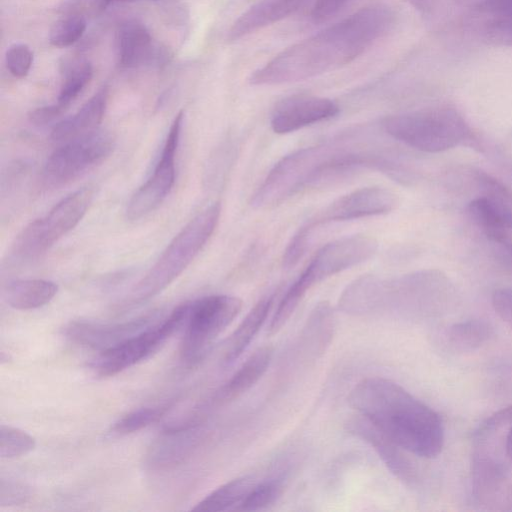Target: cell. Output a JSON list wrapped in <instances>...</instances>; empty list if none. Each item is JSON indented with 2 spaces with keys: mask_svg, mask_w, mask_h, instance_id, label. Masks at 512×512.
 Here are the masks:
<instances>
[{
  "mask_svg": "<svg viewBox=\"0 0 512 512\" xmlns=\"http://www.w3.org/2000/svg\"><path fill=\"white\" fill-rule=\"evenodd\" d=\"M109 5V0H66L60 6V11L63 15L87 18L101 14Z\"/></svg>",
  "mask_w": 512,
  "mask_h": 512,
  "instance_id": "34",
  "label": "cell"
},
{
  "mask_svg": "<svg viewBox=\"0 0 512 512\" xmlns=\"http://www.w3.org/2000/svg\"><path fill=\"white\" fill-rule=\"evenodd\" d=\"M114 140L103 130H94L63 142L48 157L42 170L45 187H59L101 163L112 152Z\"/></svg>",
  "mask_w": 512,
  "mask_h": 512,
  "instance_id": "11",
  "label": "cell"
},
{
  "mask_svg": "<svg viewBox=\"0 0 512 512\" xmlns=\"http://www.w3.org/2000/svg\"><path fill=\"white\" fill-rule=\"evenodd\" d=\"M92 198L91 188L78 189L60 200L47 214L30 222L15 238L13 257L27 261L43 255L81 221Z\"/></svg>",
  "mask_w": 512,
  "mask_h": 512,
  "instance_id": "8",
  "label": "cell"
},
{
  "mask_svg": "<svg viewBox=\"0 0 512 512\" xmlns=\"http://www.w3.org/2000/svg\"><path fill=\"white\" fill-rule=\"evenodd\" d=\"M393 14L382 5L362 8L283 50L251 74V85H278L310 79L349 64L390 27Z\"/></svg>",
  "mask_w": 512,
  "mask_h": 512,
  "instance_id": "1",
  "label": "cell"
},
{
  "mask_svg": "<svg viewBox=\"0 0 512 512\" xmlns=\"http://www.w3.org/2000/svg\"><path fill=\"white\" fill-rule=\"evenodd\" d=\"M472 177L480 196L500 206L512 208V191L505 184L480 169L473 170Z\"/></svg>",
  "mask_w": 512,
  "mask_h": 512,
  "instance_id": "31",
  "label": "cell"
},
{
  "mask_svg": "<svg viewBox=\"0 0 512 512\" xmlns=\"http://www.w3.org/2000/svg\"><path fill=\"white\" fill-rule=\"evenodd\" d=\"M156 313L117 323L73 321L64 328V335L71 342L83 347L106 350L153 324Z\"/></svg>",
  "mask_w": 512,
  "mask_h": 512,
  "instance_id": "16",
  "label": "cell"
},
{
  "mask_svg": "<svg viewBox=\"0 0 512 512\" xmlns=\"http://www.w3.org/2000/svg\"><path fill=\"white\" fill-rule=\"evenodd\" d=\"M242 301L238 297L216 294L188 302L180 358L187 366L199 363L210 346L238 316Z\"/></svg>",
  "mask_w": 512,
  "mask_h": 512,
  "instance_id": "7",
  "label": "cell"
},
{
  "mask_svg": "<svg viewBox=\"0 0 512 512\" xmlns=\"http://www.w3.org/2000/svg\"><path fill=\"white\" fill-rule=\"evenodd\" d=\"M31 497V489L26 484L13 480L1 478L0 481V505L17 506L22 505Z\"/></svg>",
  "mask_w": 512,
  "mask_h": 512,
  "instance_id": "33",
  "label": "cell"
},
{
  "mask_svg": "<svg viewBox=\"0 0 512 512\" xmlns=\"http://www.w3.org/2000/svg\"><path fill=\"white\" fill-rule=\"evenodd\" d=\"M11 360V356L8 353H5L4 351L0 354V362L1 364L8 363Z\"/></svg>",
  "mask_w": 512,
  "mask_h": 512,
  "instance_id": "41",
  "label": "cell"
},
{
  "mask_svg": "<svg viewBox=\"0 0 512 512\" xmlns=\"http://www.w3.org/2000/svg\"><path fill=\"white\" fill-rule=\"evenodd\" d=\"M36 441L27 432L9 425L0 426V457L12 459L31 452Z\"/></svg>",
  "mask_w": 512,
  "mask_h": 512,
  "instance_id": "29",
  "label": "cell"
},
{
  "mask_svg": "<svg viewBox=\"0 0 512 512\" xmlns=\"http://www.w3.org/2000/svg\"><path fill=\"white\" fill-rule=\"evenodd\" d=\"M377 241L367 235L345 236L322 246L311 258L290 289L300 297L315 284L370 259Z\"/></svg>",
  "mask_w": 512,
  "mask_h": 512,
  "instance_id": "12",
  "label": "cell"
},
{
  "mask_svg": "<svg viewBox=\"0 0 512 512\" xmlns=\"http://www.w3.org/2000/svg\"><path fill=\"white\" fill-rule=\"evenodd\" d=\"M381 127L391 138L423 152H442L475 143L464 117L448 106L390 115L382 120Z\"/></svg>",
  "mask_w": 512,
  "mask_h": 512,
  "instance_id": "5",
  "label": "cell"
},
{
  "mask_svg": "<svg viewBox=\"0 0 512 512\" xmlns=\"http://www.w3.org/2000/svg\"><path fill=\"white\" fill-rule=\"evenodd\" d=\"M187 313L188 302L180 304L161 322L101 351L90 364L91 369L100 377H109L149 358L185 324Z\"/></svg>",
  "mask_w": 512,
  "mask_h": 512,
  "instance_id": "10",
  "label": "cell"
},
{
  "mask_svg": "<svg viewBox=\"0 0 512 512\" xmlns=\"http://www.w3.org/2000/svg\"><path fill=\"white\" fill-rule=\"evenodd\" d=\"M275 302V294L261 298L247 313L228 340L223 363L233 364L248 348L251 341L265 323Z\"/></svg>",
  "mask_w": 512,
  "mask_h": 512,
  "instance_id": "22",
  "label": "cell"
},
{
  "mask_svg": "<svg viewBox=\"0 0 512 512\" xmlns=\"http://www.w3.org/2000/svg\"><path fill=\"white\" fill-rule=\"evenodd\" d=\"M57 285L44 279L10 282L3 291L6 303L17 310H31L48 304L56 295Z\"/></svg>",
  "mask_w": 512,
  "mask_h": 512,
  "instance_id": "23",
  "label": "cell"
},
{
  "mask_svg": "<svg viewBox=\"0 0 512 512\" xmlns=\"http://www.w3.org/2000/svg\"><path fill=\"white\" fill-rule=\"evenodd\" d=\"M398 204L397 195L383 187H364L347 193L307 219L293 234L294 247L306 251L322 226L390 213Z\"/></svg>",
  "mask_w": 512,
  "mask_h": 512,
  "instance_id": "9",
  "label": "cell"
},
{
  "mask_svg": "<svg viewBox=\"0 0 512 512\" xmlns=\"http://www.w3.org/2000/svg\"><path fill=\"white\" fill-rule=\"evenodd\" d=\"M172 406L173 403L167 402L135 409L119 418L112 426L111 433L122 436L140 431L160 420Z\"/></svg>",
  "mask_w": 512,
  "mask_h": 512,
  "instance_id": "26",
  "label": "cell"
},
{
  "mask_svg": "<svg viewBox=\"0 0 512 512\" xmlns=\"http://www.w3.org/2000/svg\"><path fill=\"white\" fill-rule=\"evenodd\" d=\"M111 4L114 3H131V2H137V1H143V0H109Z\"/></svg>",
  "mask_w": 512,
  "mask_h": 512,
  "instance_id": "42",
  "label": "cell"
},
{
  "mask_svg": "<svg viewBox=\"0 0 512 512\" xmlns=\"http://www.w3.org/2000/svg\"><path fill=\"white\" fill-rule=\"evenodd\" d=\"M492 306L502 321L512 330V289H497L492 294Z\"/></svg>",
  "mask_w": 512,
  "mask_h": 512,
  "instance_id": "35",
  "label": "cell"
},
{
  "mask_svg": "<svg viewBox=\"0 0 512 512\" xmlns=\"http://www.w3.org/2000/svg\"><path fill=\"white\" fill-rule=\"evenodd\" d=\"M183 116V112L180 111L174 118L152 175L130 198L126 208L129 220H138L147 215L170 193L175 182V159Z\"/></svg>",
  "mask_w": 512,
  "mask_h": 512,
  "instance_id": "13",
  "label": "cell"
},
{
  "mask_svg": "<svg viewBox=\"0 0 512 512\" xmlns=\"http://www.w3.org/2000/svg\"><path fill=\"white\" fill-rule=\"evenodd\" d=\"M116 49L122 68H136L159 58L148 29L137 20L121 23L116 33Z\"/></svg>",
  "mask_w": 512,
  "mask_h": 512,
  "instance_id": "18",
  "label": "cell"
},
{
  "mask_svg": "<svg viewBox=\"0 0 512 512\" xmlns=\"http://www.w3.org/2000/svg\"><path fill=\"white\" fill-rule=\"evenodd\" d=\"M347 0H316L311 17L314 21L321 22L334 15Z\"/></svg>",
  "mask_w": 512,
  "mask_h": 512,
  "instance_id": "36",
  "label": "cell"
},
{
  "mask_svg": "<svg viewBox=\"0 0 512 512\" xmlns=\"http://www.w3.org/2000/svg\"><path fill=\"white\" fill-rule=\"evenodd\" d=\"M93 76V67L89 62H79L65 74L57 102L63 112L78 97Z\"/></svg>",
  "mask_w": 512,
  "mask_h": 512,
  "instance_id": "27",
  "label": "cell"
},
{
  "mask_svg": "<svg viewBox=\"0 0 512 512\" xmlns=\"http://www.w3.org/2000/svg\"><path fill=\"white\" fill-rule=\"evenodd\" d=\"M252 476H242L219 486L197 503L192 510L220 512L236 510L255 485Z\"/></svg>",
  "mask_w": 512,
  "mask_h": 512,
  "instance_id": "25",
  "label": "cell"
},
{
  "mask_svg": "<svg viewBox=\"0 0 512 512\" xmlns=\"http://www.w3.org/2000/svg\"><path fill=\"white\" fill-rule=\"evenodd\" d=\"M200 423L187 421L166 427L153 442L146 455V465L152 470H169L186 462L202 441Z\"/></svg>",
  "mask_w": 512,
  "mask_h": 512,
  "instance_id": "14",
  "label": "cell"
},
{
  "mask_svg": "<svg viewBox=\"0 0 512 512\" xmlns=\"http://www.w3.org/2000/svg\"><path fill=\"white\" fill-rule=\"evenodd\" d=\"M282 491L283 483L280 479H270L255 484L236 510H263L276 502L281 496Z\"/></svg>",
  "mask_w": 512,
  "mask_h": 512,
  "instance_id": "28",
  "label": "cell"
},
{
  "mask_svg": "<svg viewBox=\"0 0 512 512\" xmlns=\"http://www.w3.org/2000/svg\"><path fill=\"white\" fill-rule=\"evenodd\" d=\"M454 287L438 270H420L393 279L363 275L343 291L339 304L347 312L392 310L404 317L428 319L451 308Z\"/></svg>",
  "mask_w": 512,
  "mask_h": 512,
  "instance_id": "3",
  "label": "cell"
},
{
  "mask_svg": "<svg viewBox=\"0 0 512 512\" xmlns=\"http://www.w3.org/2000/svg\"><path fill=\"white\" fill-rule=\"evenodd\" d=\"M507 453H508V457H509V460L512 465V426L509 430L508 438H507Z\"/></svg>",
  "mask_w": 512,
  "mask_h": 512,
  "instance_id": "40",
  "label": "cell"
},
{
  "mask_svg": "<svg viewBox=\"0 0 512 512\" xmlns=\"http://www.w3.org/2000/svg\"><path fill=\"white\" fill-rule=\"evenodd\" d=\"M500 246V258L503 266L512 274V241Z\"/></svg>",
  "mask_w": 512,
  "mask_h": 512,
  "instance_id": "39",
  "label": "cell"
},
{
  "mask_svg": "<svg viewBox=\"0 0 512 512\" xmlns=\"http://www.w3.org/2000/svg\"><path fill=\"white\" fill-rule=\"evenodd\" d=\"M338 112V104L329 98L294 95L276 104L270 125L275 133L287 134L334 117Z\"/></svg>",
  "mask_w": 512,
  "mask_h": 512,
  "instance_id": "15",
  "label": "cell"
},
{
  "mask_svg": "<svg viewBox=\"0 0 512 512\" xmlns=\"http://www.w3.org/2000/svg\"><path fill=\"white\" fill-rule=\"evenodd\" d=\"M220 214L221 205L215 202L192 218L132 288L129 302L139 303L156 296L182 274L214 233Z\"/></svg>",
  "mask_w": 512,
  "mask_h": 512,
  "instance_id": "6",
  "label": "cell"
},
{
  "mask_svg": "<svg viewBox=\"0 0 512 512\" xmlns=\"http://www.w3.org/2000/svg\"><path fill=\"white\" fill-rule=\"evenodd\" d=\"M86 26V18L64 15L52 26L49 41L55 47L71 46L83 36Z\"/></svg>",
  "mask_w": 512,
  "mask_h": 512,
  "instance_id": "30",
  "label": "cell"
},
{
  "mask_svg": "<svg viewBox=\"0 0 512 512\" xmlns=\"http://www.w3.org/2000/svg\"><path fill=\"white\" fill-rule=\"evenodd\" d=\"M272 352L269 346H263L254 351L217 391L214 400L220 403L228 402L252 388L266 372Z\"/></svg>",
  "mask_w": 512,
  "mask_h": 512,
  "instance_id": "21",
  "label": "cell"
},
{
  "mask_svg": "<svg viewBox=\"0 0 512 512\" xmlns=\"http://www.w3.org/2000/svg\"><path fill=\"white\" fill-rule=\"evenodd\" d=\"M512 426V406L488 417L473 436L471 455L472 493L485 506L512 503L511 462L507 438Z\"/></svg>",
  "mask_w": 512,
  "mask_h": 512,
  "instance_id": "4",
  "label": "cell"
},
{
  "mask_svg": "<svg viewBox=\"0 0 512 512\" xmlns=\"http://www.w3.org/2000/svg\"><path fill=\"white\" fill-rule=\"evenodd\" d=\"M492 335V327L481 319L458 322L443 333L444 345L452 352H472L483 346Z\"/></svg>",
  "mask_w": 512,
  "mask_h": 512,
  "instance_id": "24",
  "label": "cell"
},
{
  "mask_svg": "<svg viewBox=\"0 0 512 512\" xmlns=\"http://www.w3.org/2000/svg\"><path fill=\"white\" fill-rule=\"evenodd\" d=\"M108 96V88H100L75 114L54 125L51 138L63 143L97 130L107 107Z\"/></svg>",
  "mask_w": 512,
  "mask_h": 512,
  "instance_id": "19",
  "label": "cell"
},
{
  "mask_svg": "<svg viewBox=\"0 0 512 512\" xmlns=\"http://www.w3.org/2000/svg\"><path fill=\"white\" fill-rule=\"evenodd\" d=\"M346 430L368 443L392 474L407 486H415L418 473L406 450L376 428L363 416L356 414L345 423Z\"/></svg>",
  "mask_w": 512,
  "mask_h": 512,
  "instance_id": "17",
  "label": "cell"
},
{
  "mask_svg": "<svg viewBox=\"0 0 512 512\" xmlns=\"http://www.w3.org/2000/svg\"><path fill=\"white\" fill-rule=\"evenodd\" d=\"M348 403L408 453L427 459L440 454L444 429L438 414L397 383L364 378L350 391Z\"/></svg>",
  "mask_w": 512,
  "mask_h": 512,
  "instance_id": "2",
  "label": "cell"
},
{
  "mask_svg": "<svg viewBox=\"0 0 512 512\" xmlns=\"http://www.w3.org/2000/svg\"><path fill=\"white\" fill-rule=\"evenodd\" d=\"M466 212L470 220L492 242L498 245L512 241V209L493 203L489 199L479 196L471 200Z\"/></svg>",
  "mask_w": 512,
  "mask_h": 512,
  "instance_id": "20",
  "label": "cell"
},
{
  "mask_svg": "<svg viewBox=\"0 0 512 512\" xmlns=\"http://www.w3.org/2000/svg\"><path fill=\"white\" fill-rule=\"evenodd\" d=\"M307 0H269L274 14L282 20L302 7Z\"/></svg>",
  "mask_w": 512,
  "mask_h": 512,
  "instance_id": "38",
  "label": "cell"
},
{
  "mask_svg": "<svg viewBox=\"0 0 512 512\" xmlns=\"http://www.w3.org/2000/svg\"><path fill=\"white\" fill-rule=\"evenodd\" d=\"M5 63L14 77L23 78L31 69L33 63L32 51L26 44H14L6 51Z\"/></svg>",
  "mask_w": 512,
  "mask_h": 512,
  "instance_id": "32",
  "label": "cell"
},
{
  "mask_svg": "<svg viewBox=\"0 0 512 512\" xmlns=\"http://www.w3.org/2000/svg\"><path fill=\"white\" fill-rule=\"evenodd\" d=\"M63 111L56 105L39 107L29 114L30 121L35 125H45L58 118Z\"/></svg>",
  "mask_w": 512,
  "mask_h": 512,
  "instance_id": "37",
  "label": "cell"
}]
</instances>
